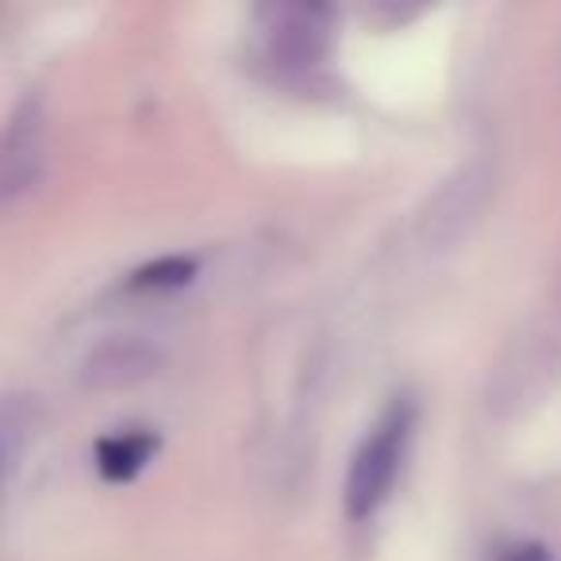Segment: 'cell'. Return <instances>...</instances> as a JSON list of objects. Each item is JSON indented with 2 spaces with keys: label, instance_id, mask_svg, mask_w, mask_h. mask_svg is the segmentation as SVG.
<instances>
[{
  "label": "cell",
  "instance_id": "cell-1",
  "mask_svg": "<svg viewBox=\"0 0 561 561\" xmlns=\"http://www.w3.org/2000/svg\"><path fill=\"white\" fill-rule=\"evenodd\" d=\"M415 408L408 397H397L381 412L366 438H362L358 454L346 473V515L351 519H369L385 500L392 496V484L404 466L408 438H412Z\"/></svg>",
  "mask_w": 561,
  "mask_h": 561
},
{
  "label": "cell",
  "instance_id": "cell-2",
  "mask_svg": "<svg viewBox=\"0 0 561 561\" xmlns=\"http://www.w3.org/2000/svg\"><path fill=\"white\" fill-rule=\"evenodd\" d=\"M265 55L280 70H312L331 47L328 12L308 4H280L265 12Z\"/></svg>",
  "mask_w": 561,
  "mask_h": 561
},
{
  "label": "cell",
  "instance_id": "cell-3",
  "mask_svg": "<svg viewBox=\"0 0 561 561\" xmlns=\"http://www.w3.org/2000/svg\"><path fill=\"white\" fill-rule=\"evenodd\" d=\"M47 165V127H43L39 101H24L9 119L4 147H0V196L16 204L20 196L35 193Z\"/></svg>",
  "mask_w": 561,
  "mask_h": 561
},
{
  "label": "cell",
  "instance_id": "cell-4",
  "mask_svg": "<svg viewBox=\"0 0 561 561\" xmlns=\"http://www.w3.org/2000/svg\"><path fill=\"white\" fill-rule=\"evenodd\" d=\"M162 369V351L150 346L139 335H116L96 343L93 351L81 358V385L93 392H119L135 389V385L150 381Z\"/></svg>",
  "mask_w": 561,
  "mask_h": 561
},
{
  "label": "cell",
  "instance_id": "cell-5",
  "mask_svg": "<svg viewBox=\"0 0 561 561\" xmlns=\"http://www.w3.org/2000/svg\"><path fill=\"white\" fill-rule=\"evenodd\" d=\"M492 173L481 162H469L466 170H458L443 188L435 193V201L423 211V239L427 242H454L458 234L469 231L477 216H481L484 201H489Z\"/></svg>",
  "mask_w": 561,
  "mask_h": 561
},
{
  "label": "cell",
  "instance_id": "cell-6",
  "mask_svg": "<svg viewBox=\"0 0 561 561\" xmlns=\"http://www.w3.org/2000/svg\"><path fill=\"white\" fill-rule=\"evenodd\" d=\"M158 438L150 431H119V435L101 438L96 446V469H101L108 481H131L142 466L154 454Z\"/></svg>",
  "mask_w": 561,
  "mask_h": 561
},
{
  "label": "cell",
  "instance_id": "cell-7",
  "mask_svg": "<svg viewBox=\"0 0 561 561\" xmlns=\"http://www.w3.org/2000/svg\"><path fill=\"white\" fill-rule=\"evenodd\" d=\"M193 270L196 262H188V257H162V262L135 273V285L139 289H173V285H185L193 277Z\"/></svg>",
  "mask_w": 561,
  "mask_h": 561
},
{
  "label": "cell",
  "instance_id": "cell-8",
  "mask_svg": "<svg viewBox=\"0 0 561 561\" xmlns=\"http://www.w3.org/2000/svg\"><path fill=\"white\" fill-rule=\"evenodd\" d=\"M504 561H546V550L542 546H515Z\"/></svg>",
  "mask_w": 561,
  "mask_h": 561
}]
</instances>
